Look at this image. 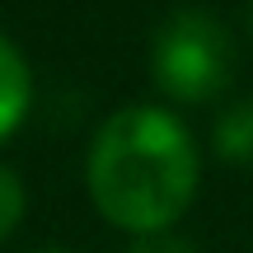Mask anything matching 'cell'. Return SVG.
Returning <instances> with one entry per match:
<instances>
[{"mask_svg":"<svg viewBox=\"0 0 253 253\" xmlns=\"http://www.w3.org/2000/svg\"><path fill=\"white\" fill-rule=\"evenodd\" d=\"M249 33H253V5H249Z\"/></svg>","mask_w":253,"mask_h":253,"instance_id":"52a82bcc","label":"cell"},{"mask_svg":"<svg viewBox=\"0 0 253 253\" xmlns=\"http://www.w3.org/2000/svg\"><path fill=\"white\" fill-rule=\"evenodd\" d=\"M235 71V47L207 9H178L160 24L150 47V75L169 99L178 103H207L230 84Z\"/></svg>","mask_w":253,"mask_h":253,"instance_id":"7a4b0ae2","label":"cell"},{"mask_svg":"<svg viewBox=\"0 0 253 253\" xmlns=\"http://www.w3.org/2000/svg\"><path fill=\"white\" fill-rule=\"evenodd\" d=\"M42 253H56V249H42Z\"/></svg>","mask_w":253,"mask_h":253,"instance_id":"ba28073f","label":"cell"},{"mask_svg":"<svg viewBox=\"0 0 253 253\" xmlns=\"http://www.w3.org/2000/svg\"><path fill=\"white\" fill-rule=\"evenodd\" d=\"M84 178L103 220L131 235H164L197 197V145L173 113L136 103L99 126Z\"/></svg>","mask_w":253,"mask_h":253,"instance_id":"6da1fadb","label":"cell"},{"mask_svg":"<svg viewBox=\"0 0 253 253\" xmlns=\"http://www.w3.org/2000/svg\"><path fill=\"white\" fill-rule=\"evenodd\" d=\"M19 220H24V183L0 164V239L14 235Z\"/></svg>","mask_w":253,"mask_h":253,"instance_id":"5b68a950","label":"cell"},{"mask_svg":"<svg viewBox=\"0 0 253 253\" xmlns=\"http://www.w3.org/2000/svg\"><path fill=\"white\" fill-rule=\"evenodd\" d=\"M126 253H197L188 244V239H178V235H136L131 244H126Z\"/></svg>","mask_w":253,"mask_h":253,"instance_id":"8992f818","label":"cell"},{"mask_svg":"<svg viewBox=\"0 0 253 253\" xmlns=\"http://www.w3.org/2000/svg\"><path fill=\"white\" fill-rule=\"evenodd\" d=\"M28 103H33L28 61L9 38H0V141L19 131V122L28 118Z\"/></svg>","mask_w":253,"mask_h":253,"instance_id":"3957f363","label":"cell"},{"mask_svg":"<svg viewBox=\"0 0 253 253\" xmlns=\"http://www.w3.org/2000/svg\"><path fill=\"white\" fill-rule=\"evenodd\" d=\"M216 155L230 164H253V94L230 103L216 122Z\"/></svg>","mask_w":253,"mask_h":253,"instance_id":"277c9868","label":"cell"}]
</instances>
